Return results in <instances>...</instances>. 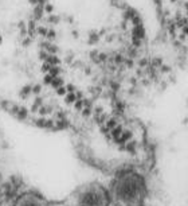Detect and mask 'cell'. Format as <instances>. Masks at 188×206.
Here are the masks:
<instances>
[{
	"label": "cell",
	"instance_id": "cell-1",
	"mask_svg": "<svg viewBox=\"0 0 188 206\" xmlns=\"http://www.w3.org/2000/svg\"><path fill=\"white\" fill-rule=\"evenodd\" d=\"M114 206L145 205L148 183L145 177L137 170L124 168L116 173L108 186Z\"/></svg>",
	"mask_w": 188,
	"mask_h": 206
},
{
	"label": "cell",
	"instance_id": "cell-2",
	"mask_svg": "<svg viewBox=\"0 0 188 206\" xmlns=\"http://www.w3.org/2000/svg\"><path fill=\"white\" fill-rule=\"evenodd\" d=\"M73 206H112L109 189L97 181L78 186L73 193Z\"/></svg>",
	"mask_w": 188,
	"mask_h": 206
},
{
	"label": "cell",
	"instance_id": "cell-3",
	"mask_svg": "<svg viewBox=\"0 0 188 206\" xmlns=\"http://www.w3.org/2000/svg\"><path fill=\"white\" fill-rule=\"evenodd\" d=\"M14 206H50V203L39 193L26 191L15 199Z\"/></svg>",
	"mask_w": 188,
	"mask_h": 206
},
{
	"label": "cell",
	"instance_id": "cell-4",
	"mask_svg": "<svg viewBox=\"0 0 188 206\" xmlns=\"http://www.w3.org/2000/svg\"><path fill=\"white\" fill-rule=\"evenodd\" d=\"M44 10L50 12V11H53V6H51V4H46V6H44Z\"/></svg>",
	"mask_w": 188,
	"mask_h": 206
},
{
	"label": "cell",
	"instance_id": "cell-5",
	"mask_svg": "<svg viewBox=\"0 0 188 206\" xmlns=\"http://www.w3.org/2000/svg\"><path fill=\"white\" fill-rule=\"evenodd\" d=\"M141 206H148V205H147V203H145V205H141Z\"/></svg>",
	"mask_w": 188,
	"mask_h": 206
}]
</instances>
